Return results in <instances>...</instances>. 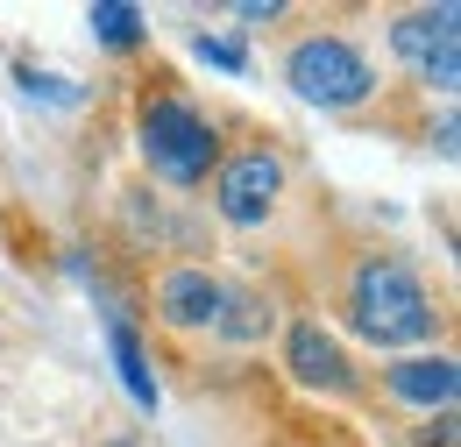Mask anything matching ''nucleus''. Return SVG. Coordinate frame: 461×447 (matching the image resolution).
I'll use <instances>...</instances> for the list:
<instances>
[{
  "label": "nucleus",
  "instance_id": "nucleus-1",
  "mask_svg": "<svg viewBox=\"0 0 461 447\" xmlns=\"http://www.w3.org/2000/svg\"><path fill=\"white\" fill-rule=\"evenodd\" d=\"M348 313H355V327L376 341V348L433 341V298H426V284L411 278L404 263H391V256H376V263L355 270V284H348Z\"/></svg>",
  "mask_w": 461,
  "mask_h": 447
},
{
  "label": "nucleus",
  "instance_id": "nucleus-2",
  "mask_svg": "<svg viewBox=\"0 0 461 447\" xmlns=\"http://www.w3.org/2000/svg\"><path fill=\"white\" fill-rule=\"evenodd\" d=\"M285 78H291V93L312 100V107H362L376 93L369 57L355 50L348 36H305V43H291Z\"/></svg>",
  "mask_w": 461,
  "mask_h": 447
},
{
  "label": "nucleus",
  "instance_id": "nucleus-3",
  "mask_svg": "<svg viewBox=\"0 0 461 447\" xmlns=\"http://www.w3.org/2000/svg\"><path fill=\"white\" fill-rule=\"evenodd\" d=\"M142 157L157 178H171V185H199L213 157H221V142H213V121L199 107H185V100H149L142 107Z\"/></svg>",
  "mask_w": 461,
  "mask_h": 447
},
{
  "label": "nucleus",
  "instance_id": "nucleus-4",
  "mask_svg": "<svg viewBox=\"0 0 461 447\" xmlns=\"http://www.w3.org/2000/svg\"><path fill=\"white\" fill-rule=\"evenodd\" d=\"M391 50L440 93H455L461 78V7L440 0V7H419V14H398L391 22Z\"/></svg>",
  "mask_w": 461,
  "mask_h": 447
},
{
  "label": "nucleus",
  "instance_id": "nucleus-5",
  "mask_svg": "<svg viewBox=\"0 0 461 447\" xmlns=\"http://www.w3.org/2000/svg\"><path fill=\"white\" fill-rule=\"evenodd\" d=\"M277 199H285V157L277 150H241L221 164L213 178V206H221V221L234 227H263L277 214Z\"/></svg>",
  "mask_w": 461,
  "mask_h": 447
},
{
  "label": "nucleus",
  "instance_id": "nucleus-6",
  "mask_svg": "<svg viewBox=\"0 0 461 447\" xmlns=\"http://www.w3.org/2000/svg\"><path fill=\"white\" fill-rule=\"evenodd\" d=\"M285 355H291V377L298 384H312V391H348L355 377H348V355H341V341L327 334L320 320H298L285 341Z\"/></svg>",
  "mask_w": 461,
  "mask_h": 447
},
{
  "label": "nucleus",
  "instance_id": "nucleus-7",
  "mask_svg": "<svg viewBox=\"0 0 461 447\" xmlns=\"http://www.w3.org/2000/svg\"><path fill=\"white\" fill-rule=\"evenodd\" d=\"M221 298H228V284L206 278V270H164V284H157V313L171 320V327H213L221 320Z\"/></svg>",
  "mask_w": 461,
  "mask_h": 447
},
{
  "label": "nucleus",
  "instance_id": "nucleus-8",
  "mask_svg": "<svg viewBox=\"0 0 461 447\" xmlns=\"http://www.w3.org/2000/svg\"><path fill=\"white\" fill-rule=\"evenodd\" d=\"M384 384H391V397H404V405H426V412L440 405V412H447L461 377H455L447 355H411V362H391V369H384Z\"/></svg>",
  "mask_w": 461,
  "mask_h": 447
},
{
  "label": "nucleus",
  "instance_id": "nucleus-9",
  "mask_svg": "<svg viewBox=\"0 0 461 447\" xmlns=\"http://www.w3.org/2000/svg\"><path fill=\"white\" fill-rule=\"evenodd\" d=\"M107 348H114V369L121 384H128V397L135 405H157V377H149V355H142V341H135V327H107Z\"/></svg>",
  "mask_w": 461,
  "mask_h": 447
},
{
  "label": "nucleus",
  "instance_id": "nucleus-10",
  "mask_svg": "<svg viewBox=\"0 0 461 447\" xmlns=\"http://www.w3.org/2000/svg\"><path fill=\"white\" fill-rule=\"evenodd\" d=\"M93 36H100L107 50H135V43H142V7H128V0H93Z\"/></svg>",
  "mask_w": 461,
  "mask_h": 447
},
{
  "label": "nucleus",
  "instance_id": "nucleus-11",
  "mask_svg": "<svg viewBox=\"0 0 461 447\" xmlns=\"http://www.w3.org/2000/svg\"><path fill=\"white\" fill-rule=\"evenodd\" d=\"M199 57L221 64V71H241V50H234V43H213V36H199Z\"/></svg>",
  "mask_w": 461,
  "mask_h": 447
},
{
  "label": "nucleus",
  "instance_id": "nucleus-12",
  "mask_svg": "<svg viewBox=\"0 0 461 447\" xmlns=\"http://www.w3.org/2000/svg\"><path fill=\"white\" fill-rule=\"evenodd\" d=\"M234 14H241V22H277V14H285V7H277V0H241V7H234Z\"/></svg>",
  "mask_w": 461,
  "mask_h": 447
},
{
  "label": "nucleus",
  "instance_id": "nucleus-13",
  "mask_svg": "<svg viewBox=\"0 0 461 447\" xmlns=\"http://www.w3.org/2000/svg\"><path fill=\"white\" fill-rule=\"evenodd\" d=\"M114 447H128V441H114Z\"/></svg>",
  "mask_w": 461,
  "mask_h": 447
}]
</instances>
